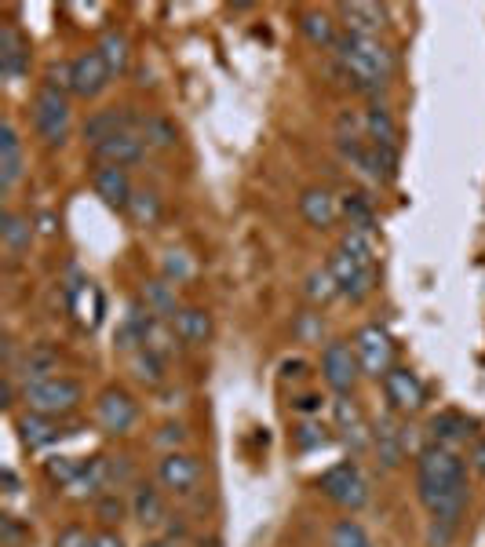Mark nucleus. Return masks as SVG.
<instances>
[{"label":"nucleus","instance_id":"nucleus-1","mask_svg":"<svg viewBox=\"0 0 485 547\" xmlns=\"http://www.w3.org/2000/svg\"><path fill=\"white\" fill-rule=\"evenodd\" d=\"M416 500L431 518L460 526L467 500H471V486H467V467L456 449L427 442L416 453Z\"/></svg>","mask_w":485,"mask_h":547},{"label":"nucleus","instance_id":"nucleus-7","mask_svg":"<svg viewBox=\"0 0 485 547\" xmlns=\"http://www.w3.org/2000/svg\"><path fill=\"white\" fill-rule=\"evenodd\" d=\"M354 354H358V362H362V372L372 376V380H383L387 372L394 369V340L391 332L383 329V325H362L358 336H354Z\"/></svg>","mask_w":485,"mask_h":547},{"label":"nucleus","instance_id":"nucleus-17","mask_svg":"<svg viewBox=\"0 0 485 547\" xmlns=\"http://www.w3.org/2000/svg\"><path fill=\"white\" fill-rule=\"evenodd\" d=\"M475 420L460 409H442V413L431 416V424H427V434H431V442L445 445V449H456V445H464L467 438H475Z\"/></svg>","mask_w":485,"mask_h":547},{"label":"nucleus","instance_id":"nucleus-2","mask_svg":"<svg viewBox=\"0 0 485 547\" xmlns=\"http://www.w3.org/2000/svg\"><path fill=\"white\" fill-rule=\"evenodd\" d=\"M343 81L362 95H383L394 77V52L380 37H358V33H340L332 48Z\"/></svg>","mask_w":485,"mask_h":547},{"label":"nucleus","instance_id":"nucleus-23","mask_svg":"<svg viewBox=\"0 0 485 547\" xmlns=\"http://www.w3.org/2000/svg\"><path fill=\"white\" fill-rule=\"evenodd\" d=\"M172 332L183 347H205L212 340V314L205 307H183L172 318Z\"/></svg>","mask_w":485,"mask_h":547},{"label":"nucleus","instance_id":"nucleus-40","mask_svg":"<svg viewBox=\"0 0 485 547\" xmlns=\"http://www.w3.org/2000/svg\"><path fill=\"white\" fill-rule=\"evenodd\" d=\"M292 442H296V449L300 453H310V449H321V445H329V431L321 424H300L296 431H292Z\"/></svg>","mask_w":485,"mask_h":547},{"label":"nucleus","instance_id":"nucleus-4","mask_svg":"<svg viewBox=\"0 0 485 547\" xmlns=\"http://www.w3.org/2000/svg\"><path fill=\"white\" fill-rule=\"evenodd\" d=\"M22 402H26V413H41V416H52V420H62V416L81 409L84 387L77 380H70V376H52V380L22 387Z\"/></svg>","mask_w":485,"mask_h":547},{"label":"nucleus","instance_id":"nucleus-14","mask_svg":"<svg viewBox=\"0 0 485 547\" xmlns=\"http://www.w3.org/2000/svg\"><path fill=\"white\" fill-rule=\"evenodd\" d=\"M332 420H336V431L343 434V442L351 445L354 453H362L365 445H372V424L365 420L362 405L354 402L351 394H336V402H332Z\"/></svg>","mask_w":485,"mask_h":547},{"label":"nucleus","instance_id":"nucleus-21","mask_svg":"<svg viewBox=\"0 0 485 547\" xmlns=\"http://www.w3.org/2000/svg\"><path fill=\"white\" fill-rule=\"evenodd\" d=\"M95 194L103 197L110 208H121L128 212V201H132V179H128V168H117V165H99L92 176Z\"/></svg>","mask_w":485,"mask_h":547},{"label":"nucleus","instance_id":"nucleus-31","mask_svg":"<svg viewBox=\"0 0 485 547\" xmlns=\"http://www.w3.org/2000/svg\"><path fill=\"white\" fill-rule=\"evenodd\" d=\"M165 369H168V358L154 347H139L132 354V376L146 387H161L165 383Z\"/></svg>","mask_w":485,"mask_h":547},{"label":"nucleus","instance_id":"nucleus-24","mask_svg":"<svg viewBox=\"0 0 485 547\" xmlns=\"http://www.w3.org/2000/svg\"><path fill=\"white\" fill-rule=\"evenodd\" d=\"M362 132H365V139H369L372 146L398 154V121H394V114L383 103H372L369 110H365Z\"/></svg>","mask_w":485,"mask_h":547},{"label":"nucleus","instance_id":"nucleus-42","mask_svg":"<svg viewBox=\"0 0 485 547\" xmlns=\"http://www.w3.org/2000/svg\"><path fill=\"white\" fill-rule=\"evenodd\" d=\"M30 537V529L22 526L15 515H0V544L4 547H22V540Z\"/></svg>","mask_w":485,"mask_h":547},{"label":"nucleus","instance_id":"nucleus-16","mask_svg":"<svg viewBox=\"0 0 485 547\" xmlns=\"http://www.w3.org/2000/svg\"><path fill=\"white\" fill-rule=\"evenodd\" d=\"M146 139L139 128H132V132H121L114 135V139H106V143L92 146V154L99 165H117V168H132L139 165V161H146Z\"/></svg>","mask_w":485,"mask_h":547},{"label":"nucleus","instance_id":"nucleus-38","mask_svg":"<svg viewBox=\"0 0 485 547\" xmlns=\"http://www.w3.org/2000/svg\"><path fill=\"white\" fill-rule=\"evenodd\" d=\"M303 292H307L310 303H329L340 296V285H336V278H332L329 267H318L307 274V285H303Z\"/></svg>","mask_w":485,"mask_h":547},{"label":"nucleus","instance_id":"nucleus-37","mask_svg":"<svg viewBox=\"0 0 485 547\" xmlns=\"http://www.w3.org/2000/svg\"><path fill=\"white\" fill-rule=\"evenodd\" d=\"M84 471V460H73V456H52L48 464H44V475H48V482L52 486H59L62 493L77 482V475Z\"/></svg>","mask_w":485,"mask_h":547},{"label":"nucleus","instance_id":"nucleus-44","mask_svg":"<svg viewBox=\"0 0 485 547\" xmlns=\"http://www.w3.org/2000/svg\"><path fill=\"white\" fill-rule=\"evenodd\" d=\"M55 547H95V537H88L84 526H66L59 537H55Z\"/></svg>","mask_w":485,"mask_h":547},{"label":"nucleus","instance_id":"nucleus-15","mask_svg":"<svg viewBox=\"0 0 485 547\" xmlns=\"http://www.w3.org/2000/svg\"><path fill=\"white\" fill-rule=\"evenodd\" d=\"M139 124H143V117H135L132 106H103V110H95V114L84 121L81 132H84V143L99 146L121 132H132Z\"/></svg>","mask_w":485,"mask_h":547},{"label":"nucleus","instance_id":"nucleus-28","mask_svg":"<svg viewBox=\"0 0 485 547\" xmlns=\"http://www.w3.org/2000/svg\"><path fill=\"white\" fill-rule=\"evenodd\" d=\"M340 216L351 223V230H365V234H372L376 223H380L372 197L362 194V190H347V194L340 197Z\"/></svg>","mask_w":485,"mask_h":547},{"label":"nucleus","instance_id":"nucleus-30","mask_svg":"<svg viewBox=\"0 0 485 547\" xmlns=\"http://www.w3.org/2000/svg\"><path fill=\"white\" fill-rule=\"evenodd\" d=\"M95 52L103 55L110 77H121V73L128 70V62H132V44H128V37H124L121 30L103 33V41L95 44Z\"/></svg>","mask_w":485,"mask_h":547},{"label":"nucleus","instance_id":"nucleus-34","mask_svg":"<svg viewBox=\"0 0 485 547\" xmlns=\"http://www.w3.org/2000/svg\"><path fill=\"white\" fill-rule=\"evenodd\" d=\"M139 132H143V139H146V146H150V150H172V146L179 143V128L168 121V117H161V114L143 117Z\"/></svg>","mask_w":485,"mask_h":547},{"label":"nucleus","instance_id":"nucleus-8","mask_svg":"<svg viewBox=\"0 0 485 547\" xmlns=\"http://www.w3.org/2000/svg\"><path fill=\"white\" fill-rule=\"evenodd\" d=\"M383 398H387V409L394 416H413L424 409L427 402V387L424 380L416 376L413 369H405V365H394L387 376H383Z\"/></svg>","mask_w":485,"mask_h":547},{"label":"nucleus","instance_id":"nucleus-19","mask_svg":"<svg viewBox=\"0 0 485 547\" xmlns=\"http://www.w3.org/2000/svg\"><path fill=\"white\" fill-rule=\"evenodd\" d=\"M296 205H300V216L314 230H332L336 219H340V197H332L325 186H307Z\"/></svg>","mask_w":485,"mask_h":547},{"label":"nucleus","instance_id":"nucleus-5","mask_svg":"<svg viewBox=\"0 0 485 547\" xmlns=\"http://www.w3.org/2000/svg\"><path fill=\"white\" fill-rule=\"evenodd\" d=\"M318 489L325 500H332L343 511H362L369 504V482H365L358 460H340V464L325 467L318 475Z\"/></svg>","mask_w":485,"mask_h":547},{"label":"nucleus","instance_id":"nucleus-6","mask_svg":"<svg viewBox=\"0 0 485 547\" xmlns=\"http://www.w3.org/2000/svg\"><path fill=\"white\" fill-rule=\"evenodd\" d=\"M362 362L354 354V343L332 340L321 347V380L329 383L336 394H354L358 380H362Z\"/></svg>","mask_w":485,"mask_h":547},{"label":"nucleus","instance_id":"nucleus-3","mask_svg":"<svg viewBox=\"0 0 485 547\" xmlns=\"http://www.w3.org/2000/svg\"><path fill=\"white\" fill-rule=\"evenodd\" d=\"M73 128V110H70V95L55 88V84L44 81L33 95V132L44 146H62L70 139Z\"/></svg>","mask_w":485,"mask_h":547},{"label":"nucleus","instance_id":"nucleus-32","mask_svg":"<svg viewBox=\"0 0 485 547\" xmlns=\"http://www.w3.org/2000/svg\"><path fill=\"white\" fill-rule=\"evenodd\" d=\"M143 303L154 310L161 321H172L179 310H183L179 307V296H176V285H172V281H146Z\"/></svg>","mask_w":485,"mask_h":547},{"label":"nucleus","instance_id":"nucleus-20","mask_svg":"<svg viewBox=\"0 0 485 547\" xmlns=\"http://www.w3.org/2000/svg\"><path fill=\"white\" fill-rule=\"evenodd\" d=\"M26 172V157H22V139L15 132V124L4 121L0 124V190L11 194L15 183L22 179Z\"/></svg>","mask_w":485,"mask_h":547},{"label":"nucleus","instance_id":"nucleus-18","mask_svg":"<svg viewBox=\"0 0 485 547\" xmlns=\"http://www.w3.org/2000/svg\"><path fill=\"white\" fill-rule=\"evenodd\" d=\"M26 70H30V44L11 22H0V73H4V81H22Z\"/></svg>","mask_w":485,"mask_h":547},{"label":"nucleus","instance_id":"nucleus-22","mask_svg":"<svg viewBox=\"0 0 485 547\" xmlns=\"http://www.w3.org/2000/svg\"><path fill=\"white\" fill-rule=\"evenodd\" d=\"M128 507H132V518L143 529L165 526V518H168L165 496H161V489L150 486V482H139V486L132 489V500H128Z\"/></svg>","mask_w":485,"mask_h":547},{"label":"nucleus","instance_id":"nucleus-10","mask_svg":"<svg viewBox=\"0 0 485 547\" xmlns=\"http://www.w3.org/2000/svg\"><path fill=\"white\" fill-rule=\"evenodd\" d=\"M405 449H409V438L402 431V420L394 413L376 416L372 420V453L383 471H398L405 464Z\"/></svg>","mask_w":485,"mask_h":547},{"label":"nucleus","instance_id":"nucleus-13","mask_svg":"<svg viewBox=\"0 0 485 547\" xmlns=\"http://www.w3.org/2000/svg\"><path fill=\"white\" fill-rule=\"evenodd\" d=\"M110 70H106L103 55L95 52H81L77 59H70V92L77 99H99V95L110 88Z\"/></svg>","mask_w":485,"mask_h":547},{"label":"nucleus","instance_id":"nucleus-35","mask_svg":"<svg viewBox=\"0 0 485 547\" xmlns=\"http://www.w3.org/2000/svg\"><path fill=\"white\" fill-rule=\"evenodd\" d=\"M340 252H347L351 259H358V263H365V267H376V245H372V234H365V230H343L340 238Z\"/></svg>","mask_w":485,"mask_h":547},{"label":"nucleus","instance_id":"nucleus-12","mask_svg":"<svg viewBox=\"0 0 485 547\" xmlns=\"http://www.w3.org/2000/svg\"><path fill=\"white\" fill-rule=\"evenodd\" d=\"M135 416H139V405H135V398L124 391V387H106V391H99V398H95V420H99V427H103L106 434L132 431Z\"/></svg>","mask_w":485,"mask_h":547},{"label":"nucleus","instance_id":"nucleus-45","mask_svg":"<svg viewBox=\"0 0 485 547\" xmlns=\"http://www.w3.org/2000/svg\"><path fill=\"white\" fill-rule=\"evenodd\" d=\"M471 471H475L478 478H485V438H475V445H471Z\"/></svg>","mask_w":485,"mask_h":547},{"label":"nucleus","instance_id":"nucleus-41","mask_svg":"<svg viewBox=\"0 0 485 547\" xmlns=\"http://www.w3.org/2000/svg\"><path fill=\"white\" fill-rule=\"evenodd\" d=\"M95 515L103 518L106 526H114V522H121L124 518V500L110 489V493H103L99 500H95Z\"/></svg>","mask_w":485,"mask_h":547},{"label":"nucleus","instance_id":"nucleus-26","mask_svg":"<svg viewBox=\"0 0 485 547\" xmlns=\"http://www.w3.org/2000/svg\"><path fill=\"white\" fill-rule=\"evenodd\" d=\"M340 19L347 33L376 37L383 30V22H387V8H380V4H340Z\"/></svg>","mask_w":485,"mask_h":547},{"label":"nucleus","instance_id":"nucleus-39","mask_svg":"<svg viewBox=\"0 0 485 547\" xmlns=\"http://www.w3.org/2000/svg\"><path fill=\"white\" fill-rule=\"evenodd\" d=\"M128 216H132V223H139V227L157 223V216H161V197H157L154 190H135L132 201H128Z\"/></svg>","mask_w":485,"mask_h":547},{"label":"nucleus","instance_id":"nucleus-48","mask_svg":"<svg viewBox=\"0 0 485 547\" xmlns=\"http://www.w3.org/2000/svg\"><path fill=\"white\" fill-rule=\"evenodd\" d=\"M95 547H124V540L114 529H103V533H95Z\"/></svg>","mask_w":485,"mask_h":547},{"label":"nucleus","instance_id":"nucleus-33","mask_svg":"<svg viewBox=\"0 0 485 547\" xmlns=\"http://www.w3.org/2000/svg\"><path fill=\"white\" fill-rule=\"evenodd\" d=\"M0 238H4V245H8V252H15V256H22L26 248H30L33 241V223L30 216H22V212H4L0 216Z\"/></svg>","mask_w":485,"mask_h":547},{"label":"nucleus","instance_id":"nucleus-9","mask_svg":"<svg viewBox=\"0 0 485 547\" xmlns=\"http://www.w3.org/2000/svg\"><path fill=\"white\" fill-rule=\"evenodd\" d=\"M325 267L332 270V278H336V285H340V296H347L351 303L369 300L372 289H376V267H365V263L351 259L347 252H340V248L332 252Z\"/></svg>","mask_w":485,"mask_h":547},{"label":"nucleus","instance_id":"nucleus-27","mask_svg":"<svg viewBox=\"0 0 485 547\" xmlns=\"http://www.w3.org/2000/svg\"><path fill=\"white\" fill-rule=\"evenodd\" d=\"M55 369H59V354H55V347H44V343H37V347H30V351H26V358H22L19 380H22V387H30V383L52 380Z\"/></svg>","mask_w":485,"mask_h":547},{"label":"nucleus","instance_id":"nucleus-11","mask_svg":"<svg viewBox=\"0 0 485 547\" xmlns=\"http://www.w3.org/2000/svg\"><path fill=\"white\" fill-rule=\"evenodd\" d=\"M157 482L172 496H190L197 489V482H201L197 456L183 453V449H168V453L157 460Z\"/></svg>","mask_w":485,"mask_h":547},{"label":"nucleus","instance_id":"nucleus-29","mask_svg":"<svg viewBox=\"0 0 485 547\" xmlns=\"http://www.w3.org/2000/svg\"><path fill=\"white\" fill-rule=\"evenodd\" d=\"M300 33L314 44V48H336V41H340L332 15L329 11H318V8L300 11Z\"/></svg>","mask_w":485,"mask_h":547},{"label":"nucleus","instance_id":"nucleus-46","mask_svg":"<svg viewBox=\"0 0 485 547\" xmlns=\"http://www.w3.org/2000/svg\"><path fill=\"white\" fill-rule=\"evenodd\" d=\"M157 442H165V445H183L186 442V427L183 424H165L161 427V434H157Z\"/></svg>","mask_w":485,"mask_h":547},{"label":"nucleus","instance_id":"nucleus-50","mask_svg":"<svg viewBox=\"0 0 485 547\" xmlns=\"http://www.w3.org/2000/svg\"><path fill=\"white\" fill-rule=\"evenodd\" d=\"M146 547H176V540H150Z\"/></svg>","mask_w":485,"mask_h":547},{"label":"nucleus","instance_id":"nucleus-25","mask_svg":"<svg viewBox=\"0 0 485 547\" xmlns=\"http://www.w3.org/2000/svg\"><path fill=\"white\" fill-rule=\"evenodd\" d=\"M15 427H19V438L26 449H48V445H55L62 438V427L59 420H52V416H41V413H26L15 420Z\"/></svg>","mask_w":485,"mask_h":547},{"label":"nucleus","instance_id":"nucleus-47","mask_svg":"<svg viewBox=\"0 0 485 547\" xmlns=\"http://www.w3.org/2000/svg\"><path fill=\"white\" fill-rule=\"evenodd\" d=\"M292 405H296L300 413L310 416V413H318V409H321V398H318V394H300V398H296Z\"/></svg>","mask_w":485,"mask_h":547},{"label":"nucleus","instance_id":"nucleus-43","mask_svg":"<svg viewBox=\"0 0 485 547\" xmlns=\"http://www.w3.org/2000/svg\"><path fill=\"white\" fill-rule=\"evenodd\" d=\"M456 522H442V518H431V526H427V547H449L456 537Z\"/></svg>","mask_w":485,"mask_h":547},{"label":"nucleus","instance_id":"nucleus-49","mask_svg":"<svg viewBox=\"0 0 485 547\" xmlns=\"http://www.w3.org/2000/svg\"><path fill=\"white\" fill-rule=\"evenodd\" d=\"M4 493H19V478H15V471L11 467H4Z\"/></svg>","mask_w":485,"mask_h":547},{"label":"nucleus","instance_id":"nucleus-36","mask_svg":"<svg viewBox=\"0 0 485 547\" xmlns=\"http://www.w3.org/2000/svg\"><path fill=\"white\" fill-rule=\"evenodd\" d=\"M329 547H372V537L358 518H340L329 533Z\"/></svg>","mask_w":485,"mask_h":547}]
</instances>
